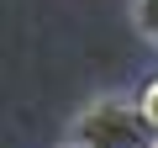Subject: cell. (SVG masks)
<instances>
[{"label": "cell", "instance_id": "6da1fadb", "mask_svg": "<svg viewBox=\"0 0 158 148\" xmlns=\"http://www.w3.org/2000/svg\"><path fill=\"white\" fill-rule=\"evenodd\" d=\"M69 143L74 148H153V127H148V116H142L137 101L100 95V101H90L74 116Z\"/></svg>", "mask_w": 158, "mask_h": 148}, {"label": "cell", "instance_id": "7a4b0ae2", "mask_svg": "<svg viewBox=\"0 0 158 148\" xmlns=\"http://www.w3.org/2000/svg\"><path fill=\"white\" fill-rule=\"evenodd\" d=\"M132 16H137V32L158 48V0H132Z\"/></svg>", "mask_w": 158, "mask_h": 148}, {"label": "cell", "instance_id": "3957f363", "mask_svg": "<svg viewBox=\"0 0 158 148\" xmlns=\"http://www.w3.org/2000/svg\"><path fill=\"white\" fill-rule=\"evenodd\" d=\"M137 106H142V116H148V127H153V137H158V80H148V85H142Z\"/></svg>", "mask_w": 158, "mask_h": 148}, {"label": "cell", "instance_id": "277c9868", "mask_svg": "<svg viewBox=\"0 0 158 148\" xmlns=\"http://www.w3.org/2000/svg\"><path fill=\"white\" fill-rule=\"evenodd\" d=\"M153 148H158V137H153Z\"/></svg>", "mask_w": 158, "mask_h": 148}, {"label": "cell", "instance_id": "5b68a950", "mask_svg": "<svg viewBox=\"0 0 158 148\" xmlns=\"http://www.w3.org/2000/svg\"><path fill=\"white\" fill-rule=\"evenodd\" d=\"M69 148H74V143H69Z\"/></svg>", "mask_w": 158, "mask_h": 148}]
</instances>
